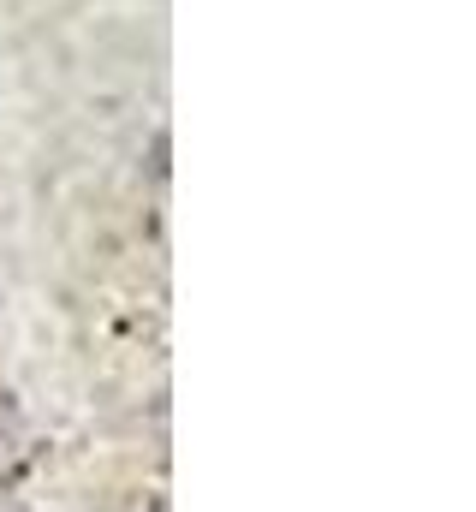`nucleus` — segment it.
I'll return each mask as SVG.
<instances>
[]
</instances>
